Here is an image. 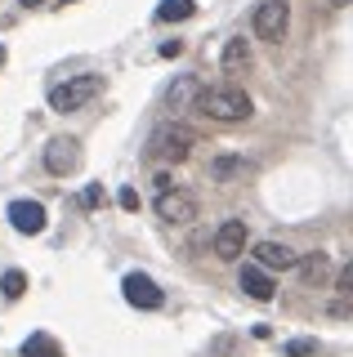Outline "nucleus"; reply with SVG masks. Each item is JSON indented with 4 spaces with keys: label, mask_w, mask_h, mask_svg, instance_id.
I'll return each mask as SVG.
<instances>
[{
    "label": "nucleus",
    "mask_w": 353,
    "mask_h": 357,
    "mask_svg": "<svg viewBox=\"0 0 353 357\" xmlns=\"http://www.w3.org/2000/svg\"><path fill=\"white\" fill-rule=\"evenodd\" d=\"M197 112L228 126V121H246L250 112H255V103H250V94L237 89V85H211V89L197 94Z\"/></svg>",
    "instance_id": "f257e3e1"
},
{
    "label": "nucleus",
    "mask_w": 353,
    "mask_h": 357,
    "mask_svg": "<svg viewBox=\"0 0 353 357\" xmlns=\"http://www.w3.org/2000/svg\"><path fill=\"white\" fill-rule=\"evenodd\" d=\"M103 94V76H94V72H81V76H68L63 85H54L50 89V112H81L90 98Z\"/></svg>",
    "instance_id": "f03ea898"
},
{
    "label": "nucleus",
    "mask_w": 353,
    "mask_h": 357,
    "mask_svg": "<svg viewBox=\"0 0 353 357\" xmlns=\"http://www.w3.org/2000/svg\"><path fill=\"white\" fill-rule=\"evenodd\" d=\"M152 156H161V161H188V152L197 148V130L188 126H161L152 134Z\"/></svg>",
    "instance_id": "7ed1b4c3"
},
{
    "label": "nucleus",
    "mask_w": 353,
    "mask_h": 357,
    "mask_svg": "<svg viewBox=\"0 0 353 357\" xmlns=\"http://www.w3.org/2000/svg\"><path fill=\"white\" fill-rule=\"evenodd\" d=\"M286 27H291V5H286V0H260V9H255V36L269 40V45H278L286 36Z\"/></svg>",
    "instance_id": "20e7f679"
},
{
    "label": "nucleus",
    "mask_w": 353,
    "mask_h": 357,
    "mask_svg": "<svg viewBox=\"0 0 353 357\" xmlns=\"http://www.w3.org/2000/svg\"><path fill=\"white\" fill-rule=\"evenodd\" d=\"M246 219H224L215 228V259H224V264H233V259H241V255H246Z\"/></svg>",
    "instance_id": "39448f33"
},
{
    "label": "nucleus",
    "mask_w": 353,
    "mask_h": 357,
    "mask_svg": "<svg viewBox=\"0 0 353 357\" xmlns=\"http://www.w3.org/2000/svg\"><path fill=\"white\" fill-rule=\"evenodd\" d=\"M121 295H126V304L130 308H161L165 304V295H161V286L157 282H152V277L148 273H130L126 277V282H121Z\"/></svg>",
    "instance_id": "423d86ee"
},
{
    "label": "nucleus",
    "mask_w": 353,
    "mask_h": 357,
    "mask_svg": "<svg viewBox=\"0 0 353 357\" xmlns=\"http://www.w3.org/2000/svg\"><path fill=\"white\" fill-rule=\"evenodd\" d=\"M197 210H202V206H197L193 192H179V188L157 192V219H165V223H193Z\"/></svg>",
    "instance_id": "0eeeda50"
},
{
    "label": "nucleus",
    "mask_w": 353,
    "mask_h": 357,
    "mask_svg": "<svg viewBox=\"0 0 353 357\" xmlns=\"http://www.w3.org/2000/svg\"><path fill=\"white\" fill-rule=\"evenodd\" d=\"M5 219L14 223L23 237L45 232V206H40V201H9V206H5Z\"/></svg>",
    "instance_id": "6e6552de"
},
{
    "label": "nucleus",
    "mask_w": 353,
    "mask_h": 357,
    "mask_svg": "<svg viewBox=\"0 0 353 357\" xmlns=\"http://www.w3.org/2000/svg\"><path fill=\"white\" fill-rule=\"evenodd\" d=\"M76 165H81V143L76 139H50L45 143V170L50 174H72Z\"/></svg>",
    "instance_id": "1a4fd4ad"
},
{
    "label": "nucleus",
    "mask_w": 353,
    "mask_h": 357,
    "mask_svg": "<svg viewBox=\"0 0 353 357\" xmlns=\"http://www.w3.org/2000/svg\"><path fill=\"white\" fill-rule=\"evenodd\" d=\"M255 264L260 268H269V273H286V268H300V255L291 250V245H282V241H255Z\"/></svg>",
    "instance_id": "9d476101"
},
{
    "label": "nucleus",
    "mask_w": 353,
    "mask_h": 357,
    "mask_svg": "<svg viewBox=\"0 0 353 357\" xmlns=\"http://www.w3.org/2000/svg\"><path fill=\"white\" fill-rule=\"evenodd\" d=\"M237 286H241V290H246V295H250V299H260V304H269V299H273V295H278V286H273V273H269V268H260L255 259H250L246 268H241V277H237Z\"/></svg>",
    "instance_id": "9b49d317"
},
{
    "label": "nucleus",
    "mask_w": 353,
    "mask_h": 357,
    "mask_svg": "<svg viewBox=\"0 0 353 357\" xmlns=\"http://www.w3.org/2000/svg\"><path fill=\"white\" fill-rule=\"evenodd\" d=\"M197 94H202L197 76H179V81L165 89V107L170 112H188V107H197Z\"/></svg>",
    "instance_id": "f8f14e48"
},
{
    "label": "nucleus",
    "mask_w": 353,
    "mask_h": 357,
    "mask_svg": "<svg viewBox=\"0 0 353 357\" xmlns=\"http://www.w3.org/2000/svg\"><path fill=\"white\" fill-rule=\"evenodd\" d=\"M219 67H224L228 76L246 72V67H250V45H246V36H233V40L224 45V54H219Z\"/></svg>",
    "instance_id": "ddd939ff"
},
{
    "label": "nucleus",
    "mask_w": 353,
    "mask_h": 357,
    "mask_svg": "<svg viewBox=\"0 0 353 357\" xmlns=\"http://www.w3.org/2000/svg\"><path fill=\"white\" fill-rule=\"evenodd\" d=\"M300 277H304V286H322L326 277H331V259H326L322 250L304 255V259H300Z\"/></svg>",
    "instance_id": "4468645a"
},
{
    "label": "nucleus",
    "mask_w": 353,
    "mask_h": 357,
    "mask_svg": "<svg viewBox=\"0 0 353 357\" xmlns=\"http://www.w3.org/2000/svg\"><path fill=\"white\" fill-rule=\"evenodd\" d=\"M23 357H63V349H59L54 335L36 331V335H27V340H23Z\"/></svg>",
    "instance_id": "2eb2a0df"
},
{
    "label": "nucleus",
    "mask_w": 353,
    "mask_h": 357,
    "mask_svg": "<svg viewBox=\"0 0 353 357\" xmlns=\"http://www.w3.org/2000/svg\"><path fill=\"white\" fill-rule=\"evenodd\" d=\"M211 174H215V183H228V178H246L250 174V161H246V156H219V161L211 165Z\"/></svg>",
    "instance_id": "dca6fc26"
},
{
    "label": "nucleus",
    "mask_w": 353,
    "mask_h": 357,
    "mask_svg": "<svg viewBox=\"0 0 353 357\" xmlns=\"http://www.w3.org/2000/svg\"><path fill=\"white\" fill-rule=\"evenodd\" d=\"M193 14H197L193 0H161V5H157V22H183Z\"/></svg>",
    "instance_id": "f3484780"
},
{
    "label": "nucleus",
    "mask_w": 353,
    "mask_h": 357,
    "mask_svg": "<svg viewBox=\"0 0 353 357\" xmlns=\"http://www.w3.org/2000/svg\"><path fill=\"white\" fill-rule=\"evenodd\" d=\"M0 290H5V299H23V290H27V277L18 273V268H9V273L0 277Z\"/></svg>",
    "instance_id": "a211bd4d"
},
{
    "label": "nucleus",
    "mask_w": 353,
    "mask_h": 357,
    "mask_svg": "<svg viewBox=\"0 0 353 357\" xmlns=\"http://www.w3.org/2000/svg\"><path fill=\"white\" fill-rule=\"evenodd\" d=\"M317 353V340H291L286 344V357H313Z\"/></svg>",
    "instance_id": "6ab92c4d"
},
{
    "label": "nucleus",
    "mask_w": 353,
    "mask_h": 357,
    "mask_svg": "<svg viewBox=\"0 0 353 357\" xmlns=\"http://www.w3.org/2000/svg\"><path fill=\"white\" fill-rule=\"evenodd\" d=\"M336 290H340L345 299H353V259H349L345 268H340V277H336Z\"/></svg>",
    "instance_id": "aec40b11"
},
{
    "label": "nucleus",
    "mask_w": 353,
    "mask_h": 357,
    "mask_svg": "<svg viewBox=\"0 0 353 357\" xmlns=\"http://www.w3.org/2000/svg\"><path fill=\"white\" fill-rule=\"evenodd\" d=\"M121 210H139V192H135V188H121Z\"/></svg>",
    "instance_id": "412c9836"
},
{
    "label": "nucleus",
    "mask_w": 353,
    "mask_h": 357,
    "mask_svg": "<svg viewBox=\"0 0 353 357\" xmlns=\"http://www.w3.org/2000/svg\"><path fill=\"white\" fill-rule=\"evenodd\" d=\"M81 201H85L90 210H94V206H103V188H98V183H90V188H85V197H81Z\"/></svg>",
    "instance_id": "4be33fe9"
},
{
    "label": "nucleus",
    "mask_w": 353,
    "mask_h": 357,
    "mask_svg": "<svg viewBox=\"0 0 353 357\" xmlns=\"http://www.w3.org/2000/svg\"><path fill=\"white\" fill-rule=\"evenodd\" d=\"M179 54H183V40H165L161 45V59H179Z\"/></svg>",
    "instance_id": "5701e85b"
},
{
    "label": "nucleus",
    "mask_w": 353,
    "mask_h": 357,
    "mask_svg": "<svg viewBox=\"0 0 353 357\" xmlns=\"http://www.w3.org/2000/svg\"><path fill=\"white\" fill-rule=\"evenodd\" d=\"M18 5H23V9H36V5H40V0H18Z\"/></svg>",
    "instance_id": "b1692460"
},
{
    "label": "nucleus",
    "mask_w": 353,
    "mask_h": 357,
    "mask_svg": "<svg viewBox=\"0 0 353 357\" xmlns=\"http://www.w3.org/2000/svg\"><path fill=\"white\" fill-rule=\"evenodd\" d=\"M5 59H9V50H5V45H0V67H5Z\"/></svg>",
    "instance_id": "393cba45"
},
{
    "label": "nucleus",
    "mask_w": 353,
    "mask_h": 357,
    "mask_svg": "<svg viewBox=\"0 0 353 357\" xmlns=\"http://www.w3.org/2000/svg\"><path fill=\"white\" fill-rule=\"evenodd\" d=\"M331 5H340V9H345V5H353V0H331Z\"/></svg>",
    "instance_id": "a878e982"
},
{
    "label": "nucleus",
    "mask_w": 353,
    "mask_h": 357,
    "mask_svg": "<svg viewBox=\"0 0 353 357\" xmlns=\"http://www.w3.org/2000/svg\"><path fill=\"white\" fill-rule=\"evenodd\" d=\"M63 5H72V0H63Z\"/></svg>",
    "instance_id": "bb28decb"
}]
</instances>
